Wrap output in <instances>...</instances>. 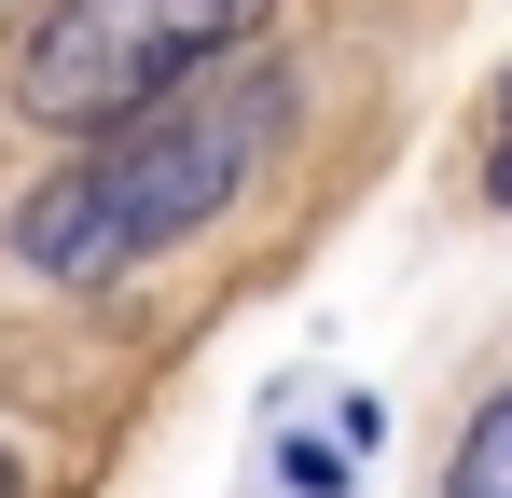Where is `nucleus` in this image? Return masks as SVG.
Instances as JSON below:
<instances>
[{
  "instance_id": "1",
  "label": "nucleus",
  "mask_w": 512,
  "mask_h": 498,
  "mask_svg": "<svg viewBox=\"0 0 512 498\" xmlns=\"http://www.w3.org/2000/svg\"><path fill=\"white\" fill-rule=\"evenodd\" d=\"M277 111H291V70H250V83H194L167 111H139L125 139H84L70 180L28 194L14 263L28 277H125V263L180 249L194 222H222L236 180L277 153Z\"/></svg>"
},
{
  "instance_id": "2",
  "label": "nucleus",
  "mask_w": 512,
  "mask_h": 498,
  "mask_svg": "<svg viewBox=\"0 0 512 498\" xmlns=\"http://www.w3.org/2000/svg\"><path fill=\"white\" fill-rule=\"evenodd\" d=\"M277 0H56L14 42V111L56 139H125L139 111L194 97L208 56H236Z\"/></svg>"
},
{
  "instance_id": "3",
  "label": "nucleus",
  "mask_w": 512,
  "mask_h": 498,
  "mask_svg": "<svg viewBox=\"0 0 512 498\" xmlns=\"http://www.w3.org/2000/svg\"><path fill=\"white\" fill-rule=\"evenodd\" d=\"M443 498H512V402L471 415V443H457V485Z\"/></svg>"
},
{
  "instance_id": "4",
  "label": "nucleus",
  "mask_w": 512,
  "mask_h": 498,
  "mask_svg": "<svg viewBox=\"0 0 512 498\" xmlns=\"http://www.w3.org/2000/svg\"><path fill=\"white\" fill-rule=\"evenodd\" d=\"M499 111H512V97H499ZM485 180H499V194H512V125H499V166H485Z\"/></svg>"
},
{
  "instance_id": "5",
  "label": "nucleus",
  "mask_w": 512,
  "mask_h": 498,
  "mask_svg": "<svg viewBox=\"0 0 512 498\" xmlns=\"http://www.w3.org/2000/svg\"><path fill=\"white\" fill-rule=\"evenodd\" d=\"M0 498H14V443H0Z\"/></svg>"
}]
</instances>
